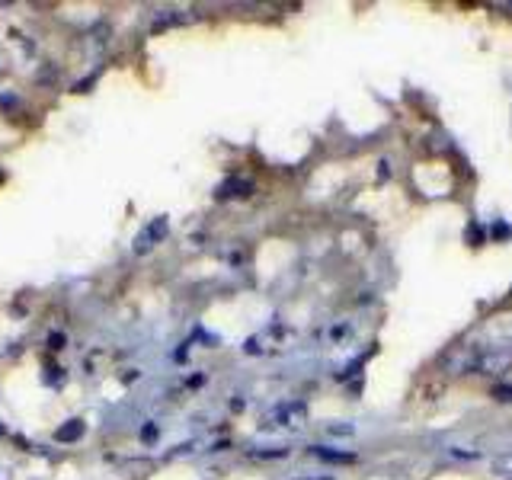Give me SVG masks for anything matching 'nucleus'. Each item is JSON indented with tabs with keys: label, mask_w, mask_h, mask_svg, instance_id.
Masks as SVG:
<instances>
[{
	"label": "nucleus",
	"mask_w": 512,
	"mask_h": 480,
	"mask_svg": "<svg viewBox=\"0 0 512 480\" xmlns=\"http://www.w3.org/2000/svg\"><path fill=\"white\" fill-rule=\"evenodd\" d=\"M512 365V340H493L471 349V368L484 375H503Z\"/></svg>",
	"instance_id": "nucleus-1"
},
{
	"label": "nucleus",
	"mask_w": 512,
	"mask_h": 480,
	"mask_svg": "<svg viewBox=\"0 0 512 480\" xmlns=\"http://www.w3.org/2000/svg\"><path fill=\"white\" fill-rule=\"evenodd\" d=\"M304 420H308V410H304V404H282L272 410L269 416V426H288V429H301Z\"/></svg>",
	"instance_id": "nucleus-2"
},
{
	"label": "nucleus",
	"mask_w": 512,
	"mask_h": 480,
	"mask_svg": "<svg viewBox=\"0 0 512 480\" xmlns=\"http://www.w3.org/2000/svg\"><path fill=\"white\" fill-rule=\"evenodd\" d=\"M164 234H167V218H154V221H151V228H144V231L138 234L135 250H138V253H148V250L154 247V240H160Z\"/></svg>",
	"instance_id": "nucleus-3"
},
{
	"label": "nucleus",
	"mask_w": 512,
	"mask_h": 480,
	"mask_svg": "<svg viewBox=\"0 0 512 480\" xmlns=\"http://www.w3.org/2000/svg\"><path fill=\"white\" fill-rule=\"evenodd\" d=\"M253 183L250 180H228L224 186H218V196L221 199H231V196H250Z\"/></svg>",
	"instance_id": "nucleus-4"
},
{
	"label": "nucleus",
	"mask_w": 512,
	"mask_h": 480,
	"mask_svg": "<svg viewBox=\"0 0 512 480\" xmlns=\"http://www.w3.org/2000/svg\"><path fill=\"white\" fill-rule=\"evenodd\" d=\"M493 474L500 477V480H512V452L493 458Z\"/></svg>",
	"instance_id": "nucleus-5"
},
{
	"label": "nucleus",
	"mask_w": 512,
	"mask_h": 480,
	"mask_svg": "<svg viewBox=\"0 0 512 480\" xmlns=\"http://www.w3.org/2000/svg\"><path fill=\"white\" fill-rule=\"evenodd\" d=\"M80 436H84V423H80V420H71L68 426L58 429V442H74Z\"/></svg>",
	"instance_id": "nucleus-6"
},
{
	"label": "nucleus",
	"mask_w": 512,
	"mask_h": 480,
	"mask_svg": "<svg viewBox=\"0 0 512 480\" xmlns=\"http://www.w3.org/2000/svg\"><path fill=\"white\" fill-rule=\"evenodd\" d=\"M311 452H314L317 458H324V461H343V464L356 458L352 452H330V448H311Z\"/></svg>",
	"instance_id": "nucleus-7"
},
{
	"label": "nucleus",
	"mask_w": 512,
	"mask_h": 480,
	"mask_svg": "<svg viewBox=\"0 0 512 480\" xmlns=\"http://www.w3.org/2000/svg\"><path fill=\"white\" fill-rule=\"evenodd\" d=\"M493 394H496V400H512V388H509V384H506V388H496Z\"/></svg>",
	"instance_id": "nucleus-8"
},
{
	"label": "nucleus",
	"mask_w": 512,
	"mask_h": 480,
	"mask_svg": "<svg viewBox=\"0 0 512 480\" xmlns=\"http://www.w3.org/2000/svg\"><path fill=\"white\" fill-rule=\"evenodd\" d=\"M48 343H52V349H61V343H64V336L58 333V336H52V340H48Z\"/></svg>",
	"instance_id": "nucleus-9"
},
{
	"label": "nucleus",
	"mask_w": 512,
	"mask_h": 480,
	"mask_svg": "<svg viewBox=\"0 0 512 480\" xmlns=\"http://www.w3.org/2000/svg\"><path fill=\"white\" fill-rule=\"evenodd\" d=\"M317 480H333V477H317Z\"/></svg>",
	"instance_id": "nucleus-10"
}]
</instances>
